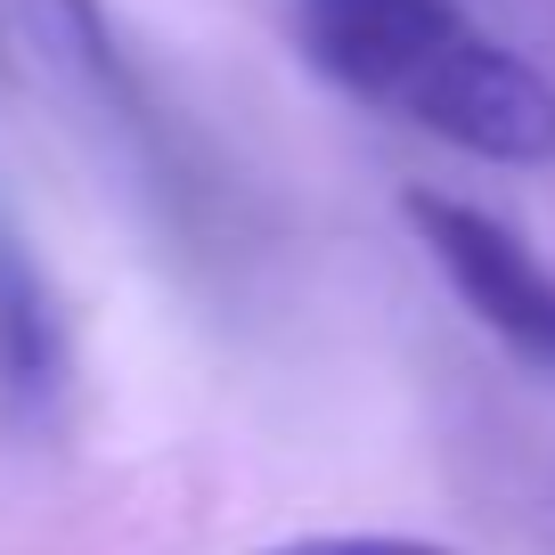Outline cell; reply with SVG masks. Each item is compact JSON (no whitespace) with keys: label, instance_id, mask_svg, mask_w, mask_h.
<instances>
[{"label":"cell","instance_id":"1","mask_svg":"<svg viewBox=\"0 0 555 555\" xmlns=\"http://www.w3.org/2000/svg\"><path fill=\"white\" fill-rule=\"evenodd\" d=\"M295 25L311 66L360 106L482 164H555V82L457 0H295Z\"/></svg>","mask_w":555,"mask_h":555},{"label":"cell","instance_id":"2","mask_svg":"<svg viewBox=\"0 0 555 555\" xmlns=\"http://www.w3.org/2000/svg\"><path fill=\"white\" fill-rule=\"evenodd\" d=\"M17 9H25L34 50L66 74V90L90 106V122L115 139L122 156L139 164V180L172 205V221H196V205H205V164H196L189 131L164 115L156 82L131 66L115 17H106L99 0H17Z\"/></svg>","mask_w":555,"mask_h":555},{"label":"cell","instance_id":"3","mask_svg":"<svg viewBox=\"0 0 555 555\" xmlns=\"http://www.w3.org/2000/svg\"><path fill=\"white\" fill-rule=\"evenodd\" d=\"M409 221H416V237H425V254L441 261V278L457 286V302H466L515 360H531V367L555 376V270L547 261H539L499 212L466 205V196L409 189Z\"/></svg>","mask_w":555,"mask_h":555},{"label":"cell","instance_id":"4","mask_svg":"<svg viewBox=\"0 0 555 555\" xmlns=\"http://www.w3.org/2000/svg\"><path fill=\"white\" fill-rule=\"evenodd\" d=\"M66 400V319L41 261L0 221V416L9 425H50Z\"/></svg>","mask_w":555,"mask_h":555},{"label":"cell","instance_id":"5","mask_svg":"<svg viewBox=\"0 0 555 555\" xmlns=\"http://www.w3.org/2000/svg\"><path fill=\"white\" fill-rule=\"evenodd\" d=\"M270 555H457L441 539H400V531H335V539H286Z\"/></svg>","mask_w":555,"mask_h":555}]
</instances>
